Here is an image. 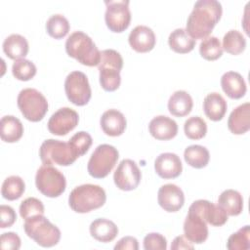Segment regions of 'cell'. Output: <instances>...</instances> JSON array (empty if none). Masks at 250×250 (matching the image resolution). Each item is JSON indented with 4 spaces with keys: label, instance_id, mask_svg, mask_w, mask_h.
<instances>
[{
    "label": "cell",
    "instance_id": "36",
    "mask_svg": "<svg viewBox=\"0 0 250 250\" xmlns=\"http://www.w3.org/2000/svg\"><path fill=\"white\" fill-rule=\"evenodd\" d=\"M12 73L18 80L28 81L35 76L36 66L32 62L26 59H20L13 63Z\"/></svg>",
    "mask_w": 250,
    "mask_h": 250
},
{
    "label": "cell",
    "instance_id": "43",
    "mask_svg": "<svg viewBox=\"0 0 250 250\" xmlns=\"http://www.w3.org/2000/svg\"><path fill=\"white\" fill-rule=\"evenodd\" d=\"M115 250H138L139 243L138 240L133 236H124L122 237L114 246Z\"/></svg>",
    "mask_w": 250,
    "mask_h": 250
},
{
    "label": "cell",
    "instance_id": "1",
    "mask_svg": "<svg viewBox=\"0 0 250 250\" xmlns=\"http://www.w3.org/2000/svg\"><path fill=\"white\" fill-rule=\"evenodd\" d=\"M222 13V5L217 0L196 1L188 18L186 31L194 40L208 37L220 21Z\"/></svg>",
    "mask_w": 250,
    "mask_h": 250
},
{
    "label": "cell",
    "instance_id": "4",
    "mask_svg": "<svg viewBox=\"0 0 250 250\" xmlns=\"http://www.w3.org/2000/svg\"><path fill=\"white\" fill-rule=\"evenodd\" d=\"M98 67L102 88L107 92L117 90L120 86V71L123 67V59L121 55L113 49L102 51Z\"/></svg>",
    "mask_w": 250,
    "mask_h": 250
},
{
    "label": "cell",
    "instance_id": "24",
    "mask_svg": "<svg viewBox=\"0 0 250 250\" xmlns=\"http://www.w3.org/2000/svg\"><path fill=\"white\" fill-rule=\"evenodd\" d=\"M228 104L226 100L219 93L208 94L203 101V110L205 115L212 121H220L227 112Z\"/></svg>",
    "mask_w": 250,
    "mask_h": 250
},
{
    "label": "cell",
    "instance_id": "28",
    "mask_svg": "<svg viewBox=\"0 0 250 250\" xmlns=\"http://www.w3.org/2000/svg\"><path fill=\"white\" fill-rule=\"evenodd\" d=\"M218 204L224 209L229 216H237L243 209V197L237 190L226 189L219 198Z\"/></svg>",
    "mask_w": 250,
    "mask_h": 250
},
{
    "label": "cell",
    "instance_id": "30",
    "mask_svg": "<svg viewBox=\"0 0 250 250\" xmlns=\"http://www.w3.org/2000/svg\"><path fill=\"white\" fill-rule=\"evenodd\" d=\"M184 158L189 166L196 169H201L207 166L210 159V154L205 146L200 145H191L185 149Z\"/></svg>",
    "mask_w": 250,
    "mask_h": 250
},
{
    "label": "cell",
    "instance_id": "8",
    "mask_svg": "<svg viewBox=\"0 0 250 250\" xmlns=\"http://www.w3.org/2000/svg\"><path fill=\"white\" fill-rule=\"evenodd\" d=\"M35 185L43 195L54 198L65 190L66 180L59 169L53 165L43 164L36 172Z\"/></svg>",
    "mask_w": 250,
    "mask_h": 250
},
{
    "label": "cell",
    "instance_id": "41",
    "mask_svg": "<svg viewBox=\"0 0 250 250\" xmlns=\"http://www.w3.org/2000/svg\"><path fill=\"white\" fill-rule=\"evenodd\" d=\"M0 247L3 250H18L21 247V238L16 232H4L0 237Z\"/></svg>",
    "mask_w": 250,
    "mask_h": 250
},
{
    "label": "cell",
    "instance_id": "2",
    "mask_svg": "<svg viewBox=\"0 0 250 250\" xmlns=\"http://www.w3.org/2000/svg\"><path fill=\"white\" fill-rule=\"evenodd\" d=\"M67 55L87 66L98 65L101 52L92 38L83 31L72 32L65 41Z\"/></svg>",
    "mask_w": 250,
    "mask_h": 250
},
{
    "label": "cell",
    "instance_id": "3",
    "mask_svg": "<svg viewBox=\"0 0 250 250\" xmlns=\"http://www.w3.org/2000/svg\"><path fill=\"white\" fill-rule=\"evenodd\" d=\"M106 200L104 189L93 184H85L74 188L68 197L70 208L76 213H88L101 208Z\"/></svg>",
    "mask_w": 250,
    "mask_h": 250
},
{
    "label": "cell",
    "instance_id": "22",
    "mask_svg": "<svg viewBox=\"0 0 250 250\" xmlns=\"http://www.w3.org/2000/svg\"><path fill=\"white\" fill-rule=\"evenodd\" d=\"M221 86L227 96L234 100L242 98L247 90L243 77L240 73L235 71H228L224 73L221 78Z\"/></svg>",
    "mask_w": 250,
    "mask_h": 250
},
{
    "label": "cell",
    "instance_id": "44",
    "mask_svg": "<svg viewBox=\"0 0 250 250\" xmlns=\"http://www.w3.org/2000/svg\"><path fill=\"white\" fill-rule=\"evenodd\" d=\"M194 247L191 244L189 240H188L184 235H179L174 238L172 244H171V249L172 250H192Z\"/></svg>",
    "mask_w": 250,
    "mask_h": 250
},
{
    "label": "cell",
    "instance_id": "11",
    "mask_svg": "<svg viewBox=\"0 0 250 250\" xmlns=\"http://www.w3.org/2000/svg\"><path fill=\"white\" fill-rule=\"evenodd\" d=\"M106 6L104 21L112 32L120 33L128 28L131 21V12L128 0L105 1Z\"/></svg>",
    "mask_w": 250,
    "mask_h": 250
},
{
    "label": "cell",
    "instance_id": "23",
    "mask_svg": "<svg viewBox=\"0 0 250 250\" xmlns=\"http://www.w3.org/2000/svg\"><path fill=\"white\" fill-rule=\"evenodd\" d=\"M90 234L100 242H110L118 234L117 226L110 220L99 218L93 221L89 228Z\"/></svg>",
    "mask_w": 250,
    "mask_h": 250
},
{
    "label": "cell",
    "instance_id": "5",
    "mask_svg": "<svg viewBox=\"0 0 250 250\" xmlns=\"http://www.w3.org/2000/svg\"><path fill=\"white\" fill-rule=\"evenodd\" d=\"M23 229L28 237L42 247H53L61 239V230L44 215L24 220Z\"/></svg>",
    "mask_w": 250,
    "mask_h": 250
},
{
    "label": "cell",
    "instance_id": "35",
    "mask_svg": "<svg viewBox=\"0 0 250 250\" xmlns=\"http://www.w3.org/2000/svg\"><path fill=\"white\" fill-rule=\"evenodd\" d=\"M186 136L190 140H200L207 133V124L200 116H191L184 124Z\"/></svg>",
    "mask_w": 250,
    "mask_h": 250
},
{
    "label": "cell",
    "instance_id": "18",
    "mask_svg": "<svg viewBox=\"0 0 250 250\" xmlns=\"http://www.w3.org/2000/svg\"><path fill=\"white\" fill-rule=\"evenodd\" d=\"M129 44L138 53H147L151 51L156 42L153 30L146 25H137L130 32L128 37Z\"/></svg>",
    "mask_w": 250,
    "mask_h": 250
},
{
    "label": "cell",
    "instance_id": "15",
    "mask_svg": "<svg viewBox=\"0 0 250 250\" xmlns=\"http://www.w3.org/2000/svg\"><path fill=\"white\" fill-rule=\"evenodd\" d=\"M157 201L160 207L165 211L177 212L184 206L185 195L178 186L166 184L161 186L158 189Z\"/></svg>",
    "mask_w": 250,
    "mask_h": 250
},
{
    "label": "cell",
    "instance_id": "13",
    "mask_svg": "<svg viewBox=\"0 0 250 250\" xmlns=\"http://www.w3.org/2000/svg\"><path fill=\"white\" fill-rule=\"evenodd\" d=\"M78 113L70 107H62L52 114L48 121V130L53 135L64 136L78 124Z\"/></svg>",
    "mask_w": 250,
    "mask_h": 250
},
{
    "label": "cell",
    "instance_id": "6",
    "mask_svg": "<svg viewBox=\"0 0 250 250\" xmlns=\"http://www.w3.org/2000/svg\"><path fill=\"white\" fill-rule=\"evenodd\" d=\"M39 156L43 164H57L60 166L71 165L79 155L68 143L49 139L42 143L39 148Z\"/></svg>",
    "mask_w": 250,
    "mask_h": 250
},
{
    "label": "cell",
    "instance_id": "20",
    "mask_svg": "<svg viewBox=\"0 0 250 250\" xmlns=\"http://www.w3.org/2000/svg\"><path fill=\"white\" fill-rule=\"evenodd\" d=\"M100 124L105 135L110 137H117L124 133L127 121L122 112L111 108L103 113L100 119Z\"/></svg>",
    "mask_w": 250,
    "mask_h": 250
},
{
    "label": "cell",
    "instance_id": "16",
    "mask_svg": "<svg viewBox=\"0 0 250 250\" xmlns=\"http://www.w3.org/2000/svg\"><path fill=\"white\" fill-rule=\"evenodd\" d=\"M156 174L162 179H175L183 171V165L180 157L172 152L159 154L154 161Z\"/></svg>",
    "mask_w": 250,
    "mask_h": 250
},
{
    "label": "cell",
    "instance_id": "14",
    "mask_svg": "<svg viewBox=\"0 0 250 250\" xmlns=\"http://www.w3.org/2000/svg\"><path fill=\"white\" fill-rule=\"evenodd\" d=\"M188 212L199 215L207 224L214 227H221L228 221V215L219 204H214L205 199H198L192 202Z\"/></svg>",
    "mask_w": 250,
    "mask_h": 250
},
{
    "label": "cell",
    "instance_id": "7",
    "mask_svg": "<svg viewBox=\"0 0 250 250\" xmlns=\"http://www.w3.org/2000/svg\"><path fill=\"white\" fill-rule=\"evenodd\" d=\"M18 107L25 119L38 122L43 119L48 111V102L38 90L25 88L18 96Z\"/></svg>",
    "mask_w": 250,
    "mask_h": 250
},
{
    "label": "cell",
    "instance_id": "39",
    "mask_svg": "<svg viewBox=\"0 0 250 250\" xmlns=\"http://www.w3.org/2000/svg\"><path fill=\"white\" fill-rule=\"evenodd\" d=\"M68 142L73 146V148L75 149V151L80 157L89 150L90 146H92L93 140L89 133L85 131H80L74 134Z\"/></svg>",
    "mask_w": 250,
    "mask_h": 250
},
{
    "label": "cell",
    "instance_id": "12",
    "mask_svg": "<svg viewBox=\"0 0 250 250\" xmlns=\"http://www.w3.org/2000/svg\"><path fill=\"white\" fill-rule=\"evenodd\" d=\"M142 179L141 171L137 163L132 159H123L117 166L113 181L115 186L125 191L135 189Z\"/></svg>",
    "mask_w": 250,
    "mask_h": 250
},
{
    "label": "cell",
    "instance_id": "9",
    "mask_svg": "<svg viewBox=\"0 0 250 250\" xmlns=\"http://www.w3.org/2000/svg\"><path fill=\"white\" fill-rule=\"evenodd\" d=\"M118 157V150L113 146L107 144L98 146L88 161L89 175L95 179L106 177L115 166Z\"/></svg>",
    "mask_w": 250,
    "mask_h": 250
},
{
    "label": "cell",
    "instance_id": "29",
    "mask_svg": "<svg viewBox=\"0 0 250 250\" xmlns=\"http://www.w3.org/2000/svg\"><path fill=\"white\" fill-rule=\"evenodd\" d=\"M168 44L174 52L178 54H187L193 50L195 40L188 34L185 28H177L170 33Z\"/></svg>",
    "mask_w": 250,
    "mask_h": 250
},
{
    "label": "cell",
    "instance_id": "25",
    "mask_svg": "<svg viewBox=\"0 0 250 250\" xmlns=\"http://www.w3.org/2000/svg\"><path fill=\"white\" fill-rule=\"evenodd\" d=\"M192 105V98L188 92L184 90L174 92L168 101L169 112L177 117L188 115L191 111Z\"/></svg>",
    "mask_w": 250,
    "mask_h": 250
},
{
    "label": "cell",
    "instance_id": "17",
    "mask_svg": "<svg viewBox=\"0 0 250 250\" xmlns=\"http://www.w3.org/2000/svg\"><path fill=\"white\" fill-rule=\"evenodd\" d=\"M184 233L191 243L201 244L208 237L207 223L199 215L188 212L184 222Z\"/></svg>",
    "mask_w": 250,
    "mask_h": 250
},
{
    "label": "cell",
    "instance_id": "32",
    "mask_svg": "<svg viewBox=\"0 0 250 250\" xmlns=\"http://www.w3.org/2000/svg\"><path fill=\"white\" fill-rule=\"evenodd\" d=\"M25 190V184L20 176H10L2 184L1 193L5 199H19Z\"/></svg>",
    "mask_w": 250,
    "mask_h": 250
},
{
    "label": "cell",
    "instance_id": "33",
    "mask_svg": "<svg viewBox=\"0 0 250 250\" xmlns=\"http://www.w3.org/2000/svg\"><path fill=\"white\" fill-rule=\"evenodd\" d=\"M69 22L65 17L60 14L52 15L46 22L48 34L55 39L63 38L69 31Z\"/></svg>",
    "mask_w": 250,
    "mask_h": 250
},
{
    "label": "cell",
    "instance_id": "10",
    "mask_svg": "<svg viewBox=\"0 0 250 250\" xmlns=\"http://www.w3.org/2000/svg\"><path fill=\"white\" fill-rule=\"evenodd\" d=\"M64 91L68 101L78 106L87 104L92 96L88 77L85 73L78 70L72 71L66 76Z\"/></svg>",
    "mask_w": 250,
    "mask_h": 250
},
{
    "label": "cell",
    "instance_id": "27",
    "mask_svg": "<svg viewBox=\"0 0 250 250\" xmlns=\"http://www.w3.org/2000/svg\"><path fill=\"white\" fill-rule=\"evenodd\" d=\"M28 49L27 40L20 34H11L3 42V51L12 60L24 59Z\"/></svg>",
    "mask_w": 250,
    "mask_h": 250
},
{
    "label": "cell",
    "instance_id": "40",
    "mask_svg": "<svg viewBox=\"0 0 250 250\" xmlns=\"http://www.w3.org/2000/svg\"><path fill=\"white\" fill-rule=\"evenodd\" d=\"M145 250H166L167 240L158 232H150L144 238Z\"/></svg>",
    "mask_w": 250,
    "mask_h": 250
},
{
    "label": "cell",
    "instance_id": "21",
    "mask_svg": "<svg viewBox=\"0 0 250 250\" xmlns=\"http://www.w3.org/2000/svg\"><path fill=\"white\" fill-rule=\"evenodd\" d=\"M228 128L234 135L245 134L250 129V104L244 103L235 107L228 119Z\"/></svg>",
    "mask_w": 250,
    "mask_h": 250
},
{
    "label": "cell",
    "instance_id": "38",
    "mask_svg": "<svg viewBox=\"0 0 250 250\" xmlns=\"http://www.w3.org/2000/svg\"><path fill=\"white\" fill-rule=\"evenodd\" d=\"M44 205L38 198L28 197L20 205V215L26 220L38 215H44Z\"/></svg>",
    "mask_w": 250,
    "mask_h": 250
},
{
    "label": "cell",
    "instance_id": "19",
    "mask_svg": "<svg viewBox=\"0 0 250 250\" xmlns=\"http://www.w3.org/2000/svg\"><path fill=\"white\" fill-rule=\"evenodd\" d=\"M148 131L154 139L168 141L176 137L178 133V125L172 118L165 115H158L150 120Z\"/></svg>",
    "mask_w": 250,
    "mask_h": 250
},
{
    "label": "cell",
    "instance_id": "42",
    "mask_svg": "<svg viewBox=\"0 0 250 250\" xmlns=\"http://www.w3.org/2000/svg\"><path fill=\"white\" fill-rule=\"evenodd\" d=\"M17 220L15 210L9 205L0 206V228L5 229L12 227Z\"/></svg>",
    "mask_w": 250,
    "mask_h": 250
},
{
    "label": "cell",
    "instance_id": "31",
    "mask_svg": "<svg viewBox=\"0 0 250 250\" xmlns=\"http://www.w3.org/2000/svg\"><path fill=\"white\" fill-rule=\"evenodd\" d=\"M222 48L230 55H239L246 48V39L238 30L230 29L224 35Z\"/></svg>",
    "mask_w": 250,
    "mask_h": 250
},
{
    "label": "cell",
    "instance_id": "37",
    "mask_svg": "<svg viewBox=\"0 0 250 250\" xmlns=\"http://www.w3.org/2000/svg\"><path fill=\"white\" fill-rule=\"evenodd\" d=\"M227 248L229 250H246L250 248V228L244 226L236 232L232 233L227 242Z\"/></svg>",
    "mask_w": 250,
    "mask_h": 250
},
{
    "label": "cell",
    "instance_id": "26",
    "mask_svg": "<svg viewBox=\"0 0 250 250\" xmlns=\"http://www.w3.org/2000/svg\"><path fill=\"white\" fill-rule=\"evenodd\" d=\"M23 134V126L21 120L13 115H5L0 121L1 140L6 143L18 142Z\"/></svg>",
    "mask_w": 250,
    "mask_h": 250
},
{
    "label": "cell",
    "instance_id": "34",
    "mask_svg": "<svg viewBox=\"0 0 250 250\" xmlns=\"http://www.w3.org/2000/svg\"><path fill=\"white\" fill-rule=\"evenodd\" d=\"M200 56L207 61H216L223 55L221 42L216 36H208L204 38L199 45Z\"/></svg>",
    "mask_w": 250,
    "mask_h": 250
}]
</instances>
